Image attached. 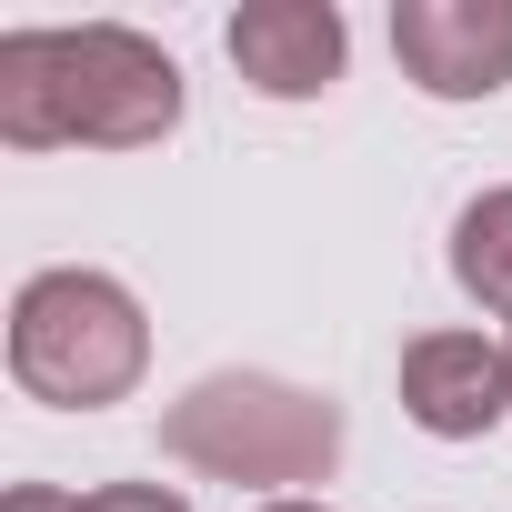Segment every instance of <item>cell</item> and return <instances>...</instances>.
I'll list each match as a JSON object with an SVG mask.
<instances>
[{
    "label": "cell",
    "instance_id": "7a4b0ae2",
    "mask_svg": "<svg viewBox=\"0 0 512 512\" xmlns=\"http://www.w3.org/2000/svg\"><path fill=\"white\" fill-rule=\"evenodd\" d=\"M352 422L332 392L282 382V372H211L161 412V452L191 462L201 482H241V492H282L302 502V482H332Z\"/></svg>",
    "mask_w": 512,
    "mask_h": 512
},
{
    "label": "cell",
    "instance_id": "8992f818",
    "mask_svg": "<svg viewBox=\"0 0 512 512\" xmlns=\"http://www.w3.org/2000/svg\"><path fill=\"white\" fill-rule=\"evenodd\" d=\"M402 412L432 442H482L512 412V342H482V332L402 342Z\"/></svg>",
    "mask_w": 512,
    "mask_h": 512
},
{
    "label": "cell",
    "instance_id": "6da1fadb",
    "mask_svg": "<svg viewBox=\"0 0 512 512\" xmlns=\"http://www.w3.org/2000/svg\"><path fill=\"white\" fill-rule=\"evenodd\" d=\"M181 131V61L131 21L0 31V141L11 151H151Z\"/></svg>",
    "mask_w": 512,
    "mask_h": 512
},
{
    "label": "cell",
    "instance_id": "5b68a950",
    "mask_svg": "<svg viewBox=\"0 0 512 512\" xmlns=\"http://www.w3.org/2000/svg\"><path fill=\"white\" fill-rule=\"evenodd\" d=\"M221 51L262 101H322L352 61V21L332 0H241L221 21Z\"/></svg>",
    "mask_w": 512,
    "mask_h": 512
},
{
    "label": "cell",
    "instance_id": "3957f363",
    "mask_svg": "<svg viewBox=\"0 0 512 512\" xmlns=\"http://www.w3.org/2000/svg\"><path fill=\"white\" fill-rule=\"evenodd\" d=\"M151 372V322L131 302V282L111 272H31L11 302V382L51 412H111L131 402Z\"/></svg>",
    "mask_w": 512,
    "mask_h": 512
},
{
    "label": "cell",
    "instance_id": "52a82bcc",
    "mask_svg": "<svg viewBox=\"0 0 512 512\" xmlns=\"http://www.w3.org/2000/svg\"><path fill=\"white\" fill-rule=\"evenodd\" d=\"M452 282H462V302H482L492 322H512V181L462 201V221H452Z\"/></svg>",
    "mask_w": 512,
    "mask_h": 512
},
{
    "label": "cell",
    "instance_id": "277c9868",
    "mask_svg": "<svg viewBox=\"0 0 512 512\" xmlns=\"http://www.w3.org/2000/svg\"><path fill=\"white\" fill-rule=\"evenodd\" d=\"M392 61L422 101H492L512 81V0H392Z\"/></svg>",
    "mask_w": 512,
    "mask_h": 512
},
{
    "label": "cell",
    "instance_id": "9c48e42d",
    "mask_svg": "<svg viewBox=\"0 0 512 512\" xmlns=\"http://www.w3.org/2000/svg\"><path fill=\"white\" fill-rule=\"evenodd\" d=\"M0 512H81V502L51 492V482H11V502H0Z\"/></svg>",
    "mask_w": 512,
    "mask_h": 512
},
{
    "label": "cell",
    "instance_id": "30bf717a",
    "mask_svg": "<svg viewBox=\"0 0 512 512\" xmlns=\"http://www.w3.org/2000/svg\"><path fill=\"white\" fill-rule=\"evenodd\" d=\"M262 512H332V502H262Z\"/></svg>",
    "mask_w": 512,
    "mask_h": 512
},
{
    "label": "cell",
    "instance_id": "ba28073f",
    "mask_svg": "<svg viewBox=\"0 0 512 512\" xmlns=\"http://www.w3.org/2000/svg\"><path fill=\"white\" fill-rule=\"evenodd\" d=\"M81 512H191V502L161 482H101V492H81Z\"/></svg>",
    "mask_w": 512,
    "mask_h": 512
}]
</instances>
